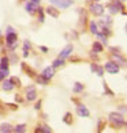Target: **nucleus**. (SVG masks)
I'll return each instance as SVG.
<instances>
[{
	"mask_svg": "<svg viewBox=\"0 0 127 133\" xmlns=\"http://www.w3.org/2000/svg\"><path fill=\"white\" fill-rule=\"evenodd\" d=\"M109 121L115 128H122V126H124V118L120 113H115V111L109 114Z\"/></svg>",
	"mask_w": 127,
	"mask_h": 133,
	"instance_id": "1",
	"label": "nucleus"
},
{
	"mask_svg": "<svg viewBox=\"0 0 127 133\" xmlns=\"http://www.w3.org/2000/svg\"><path fill=\"white\" fill-rule=\"evenodd\" d=\"M108 8H109V12L111 14H118V12H122V11H124V5L123 3L120 2V0H113V2L108 5Z\"/></svg>",
	"mask_w": 127,
	"mask_h": 133,
	"instance_id": "2",
	"label": "nucleus"
},
{
	"mask_svg": "<svg viewBox=\"0 0 127 133\" xmlns=\"http://www.w3.org/2000/svg\"><path fill=\"white\" fill-rule=\"evenodd\" d=\"M49 3L52 5H55L56 8H62V10H66V8H68L70 5L74 4L72 0H49Z\"/></svg>",
	"mask_w": 127,
	"mask_h": 133,
	"instance_id": "3",
	"label": "nucleus"
},
{
	"mask_svg": "<svg viewBox=\"0 0 127 133\" xmlns=\"http://www.w3.org/2000/svg\"><path fill=\"white\" fill-rule=\"evenodd\" d=\"M89 11L94 16H101L102 14H104V5H101L100 3H93V4H90Z\"/></svg>",
	"mask_w": 127,
	"mask_h": 133,
	"instance_id": "4",
	"label": "nucleus"
},
{
	"mask_svg": "<svg viewBox=\"0 0 127 133\" xmlns=\"http://www.w3.org/2000/svg\"><path fill=\"white\" fill-rule=\"evenodd\" d=\"M104 69L108 72V74H111V75H116L118 72H119V65H118L116 63H113L112 60H111V61H108V63L105 64Z\"/></svg>",
	"mask_w": 127,
	"mask_h": 133,
	"instance_id": "5",
	"label": "nucleus"
},
{
	"mask_svg": "<svg viewBox=\"0 0 127 133\" xmlns=\"http://www.w3.org/2000/svg\"><path fill=\"white\" fill-rule=\"evenodd\" d=\"M26 99L29 102H33L37 99V90H36L34 86H29L26 88Z\"/></svg>",
	"mask_w": 127,
	"mask_h": 133,
	"instance_id": "6",
	"label": "nucleus"
},
{
	"mask_svg": "<svg viewBox=\"0 0 127 133\" xmlns=\"http://www.w3.org/2000/svg\"><path fill=\"white\" fill-rule=\"evenodd\" d=\"M112 61L116 63L118 65H122V66H127V60L122 56V54H119L118 52L116 53H112Z\"/></svg>",
	"mask_w": 127,
	"mask_h": 133,
	"instance_id": "7",
	"label": "nucleus"
},
{
	"mask_svg": "<svg viewBox=\"0 0 127 133\" xmlns=\"http://www.w3.org/2000/svg\"><path fill=\"white\" fill-rule=\"evenodd\" d=\"M41 76H44L47 80H51L53 76H55V68L53 66H47V68H44V71H42Z\"/></svg>",
	"mask_w": 127,
	"mask_h": 133,
	"instance_id": "8",
	"label": "nucleus"
},
{
	"mask_svg": "<svg viewBox=\"0 0 127 133\" xmlns=\"http://www.w3.org/2000/svg\"><path fill=\"white\" fill-rule=\"evenodd\" d=\"M16 39H18V37H16L15 31H13V33H7V35H5V42H7V46H11V45L18 44Z\"/></svg>",
	"mask_w": 127,
	"mask_h": 133,
	"instance_id": "9",
	"label": "nucleus"
},
{
	"mask_svg": "<svg viewBox=\"0 0 127 133\" xmlns=\"http://www.w3.org/2000/svg\"><path fill=\"white\" fill-rule=\"evenodd\" d=\"M77 114H78L79 117H85V118H86V117L90 116V111L88 110V107H86V106L78 105V106H77Z\"/></svg>",
	"mask_w": 127,
	"mask_h": 133,
	"instance_id": "10",
	"label": "nucleus"
},
{
	"mask_svg": "<svg viewBox=\"0 0 127 133\" xmlns=\"http://www.w3.org/2000/svg\"><path fill=\"white\" fill-rule=\"evenodd\" d=\"M72 50H74V46H72V45L64 46V48H63V50L59 53V57H60V58H67L70 54L72 53Z\"/></svg>",
	"mask_w": 127,
	"mask_h": 133,
	"instance_id": "11",
	"label": "nucleus"
},
{
	"mask_svg": "<svg viewBox=\"0 0 127 133\" xmlns=\"http://www.w3.org/2000/svg\"><path fill=\"white\" fill-rule=\"evenodd\" d=\"M90 69H92L93 74L99 75V76H102V75H104V66H101V65L96 64V63H93L92 65H90Z\"/></svg>",
	"mask_w": 127,
	"mask_h": 133,
	"instance_id": "12",
	"label": "nucleus"
},
{
	"mask_svg": "<svg viewBox=\"0 0 127 133\" xmlns=\"http://www.w3.org/2000/svg\"><path fill=\"white\" fill-rule=\"evenodd\" d=\"M37 7H38L37 4H34V3H32V2H29V3H26V5H25V10L27 11L29 14H34L36 11H37Z\"/></svg>",
	"mask_w": 127,
	"mask_h": 133,
	"instance_id": "13",
	"label": "nucleus"
},
{
	"mask_svg": "<svg viewBox=\"0 0 127 133\" xmlns=\"http://www.w3.org/2000/svg\"><path fill=\"white\" fill-rule=\"evenodd\" d=\"M14 130V126L10 124H2L0 125V132L2 133H11Z\"/></svg>",
	"mask_w": 127,
	"mask_h": 133,
	"instance_id": "14",
	"label": "nucleus"
},
{
	"mask_svg": "<svg viewBox=\"0 0 127 133\" xmlns=\"http://www.w3.org/2000/svg\"><path fill=\"white\" fill-rule=\"evenodd\" d=\"M2 87H3V90H4V91H11V90H13L15 86L13 84V82H11V80H3Z\"/></svg>",
	"mask_w": 127,
	"mask_h": 133,
	"instance_id": "15",
	"label": "nucleus"
},
{
	"mask_svg": "<svg viewBox=\"0 0 127 133\" xmlns=\"http://www.w3.org/2000/svg\"><path fill=\"white\" fill-rule=\"evenodd\" d=\"M45 12H47L48 15H51L52 18H59V11H57L55 7H48V8L45 10Z\"/></svg>",
	"mask_w": 127,
	"mask_h": 133,
	"instance_id": "16",
	"label": "nucleus"
},
{
	"mask_svg": "<svg viewBox=\"0 0 127 133\" xmlns=\"http://www.w3.org/2000/svg\"><path fill=\"white\" fill-rule=\"evenodd\" d=\"M8 64H10V60L8 57H2V60H0V69H8Z\"/></svg>",
	"mask_w": 127,
	"mask_h": 133,
	"instance_id": "17",
	"label": "nucleus"
},
{
	"mask_svg": "<svg viewBox=\"0 0 127 133\" xmlns=\"http://www.w3.org/2000/svg\"><path fill=\"white\" fill-rule=\"evenodd\" d=\"M30 48H32V44H30V42L26 39V41H25V44H23V57H27V56H29Z\"/></svg>",
	"mask_w": 127,
	"mask_h": 133,
	"instance_id": "18",
	"label": "nucleus"
},
{
	"mask_svg": "<svg viewBox=\"0 0 127 133\" xmlns=\"http://www.w3.org/2000/svg\"><path fill=\"white\" fill-rule=\"evenodd\" d=\"M102 49H104V48H102V45L100 44L99 41H96L94 44H93V52H94V53H101Z\"/></svg>",
	"mask_w": 127,
	"mask_h": 133,
	"instance_id": "19",
	"label": "nucleus"
},
{
	"mask_svg": "<svg viewBox=\"0 0 127 133\" xmlns=\"http://www.w3.org/2000/svg\"><path fill=\"white\" fill-rule=\"evenodd\" d=\"M13 132H15V133H23V132H26V125L25 124H19V125H16L15 128H14V130Z\"/></svg>",
	"mask_w": 127,
	"mask_h": 133,
	"instance_id": "20",
	"label": "nucleus"
},
{
	"mask_svg": "<svg viewBox=\"0 0 127 133\" xmlns=\"http://www.w3.org/2000/svg\"><path fill=\"white\" fill-rule=\"evenodd\" d=\"M89 29H90V33L92 34H97L99 33V27H97V23L96 22H90L89 23Z\"/></svg>",
	"mask_w": 127,
	"mask_h": 133,
	"instance_id": "21",
	"label": "nucleus"
},
{
	"mask_svg": "<svg viewBox=\"0 0 127 133\" xmlns=\"http://www.w3.org/2000/svg\"><path fill=\"white\" fill-rule=\"evenodd\" d=\"M63 121H64V124H67V125H72V116H71V113H66V116L63 117Z\"/></svg>",
	"mask_w": 127,
	"mask_h": 133,
	"instance_id": "22",
	"label": "nucleus"
},
{
	"mask_svg": "<svg viewBox=\"0 0 127 133\" xmlns=\"http://www.w3.org/2000/svg\"><path fill=\"white\" fill-rule=\"evenodd\" d=\"M62 65H64V58H56L55 61H53V64H52V66L53 68H59V66H62Z\"/></svg>",
	"mask_w": 127,
	"mask_h": 133,
	"instance_id": "23",
	"label": "nucleus"
},
{
	"mask_svg": "<svg viewBox=\"0 0 127 133\" xmlns=\"http://www.w3.org/2000/svg\"><path fill=\"white\" fill-rule=\"evenodd\" d=\"M83 88H85V86H83L82 83H79V82H77L74 84V92H82Z\"/></svg>",
	"mask_w": 127,
	"mask_h": 133,
	"instance_id": "24",
	"label": "nucleus"
},
{
	"mask_svg": "<svg viewBox=\"0 0 127 133\" xmlns=\"http://www.w3.org/2000/svg\"><path fill=\"white\" fill-rule=\"evenodd\" d=\"M34 132H37V133H38V132H47V133H51L52 129L49 128V126H47V125H42V126H38V128L36 129Z\"/></svg>",
	"mask_w": 127,
	"mask_h": 133,
	"instance_id": "25",
	"label": "nucleus"
},
{
	"mask_svg": "<svg viewBox=\"0 0 127 133\" xmlns=\"http://www.w3.org/2000/svg\"><path fill=\"white\" fill-rule=\"evenodd\" d=\"M79 15H81V26H85L86 25V14H85V11H82V10H79Z\"/></svg>",
	"mask_w": 127,
	"mask_h": 133,
	"instance_id": "26",
	"label": "nucleus"
},
{
	"mask_svg": "<svg viewBox=\"0 0 127 133\" xmlns=\"http://www.w3.org/2000/svg\"><path fill=\"white\" fill-rule=\"evenodd\" d=\"M22 68H23V69H25V71L27 72V75H29V76L36 77V74L33 72V69H32V68H27V66H26V64H22Z\"/></svg>",
	"mask_w": 127,
	"mask_h": 133,
	"instance_id": "27",
	"label": "nucleus"
},
{
	"mask_svg": "<svg viewBox=\"0 0 127 133\" xmlns=\"http://www.w3.org/2000/svg\"><path fill=\"white\" fill-rule=\"evenodd\" d=\"M100 22H101V25H102V26H109L112 21H111V18H109V16H105V18H102Z\"/></svg>",
	"mask_w": 127,
	"mask_h": 133,
	"instance_id": "28",
	"label": "nucleus"
},
{
	"mask_svg": "<svg viewBox=\"0 0 127 133\" xmlns=\"http://www.w3.org/2000/svg\"><path fill=\"white\" fill-rule=\"evenodd\" d=\"M37 12H38V21L42 23L45 19H44V11H42V8L41 7H37Z\"/></svg>",
	"mask_w": 127,
	"mask_h": 133,
	"instance_id": "29",
	"label": "nucleus"
},
{
	"mask_svg": "<svg viewBox=\"0 0 127 133\" xmlns=\"http://www.w3.org/2000/svg\"><path fill=\"white\" fill-rule=\"evenodd\" d=\"M36 79H37V82H38L40 84H42V86H45V84H48V82H49V80H47L45 77H44V76H41V75H40V76H37Z\"/></svg>",
	"mask_w": 127,
	"mask_h": 133,
	"instance_id": "30",
	"label": "nucleus"
},
{
	"mask_svg": "<svg viewBox=\"0 0 127 133\" xmlns=\"http://www.w3.org/2000/svg\"><path fill=\"white\" fill-rule=\"evenodd\" d=\"M96 35H97V37H99V39H100V41L102 42V44H105V45H107V35H104L102 33H97Z\"/></svg>",
	"mask_w": 127,
	"mask_h": 133,
	"instance_id": "31",
	"label": "nucleus"
},
{
	"mask_svg": "<svg viewBox=\"0 0 127 133\" xmlns=\"http://www.w3.org/2000/svg\"><path fill=\"white\" fill-rule=\"evenodd\" d=\"M11 82H13V84H14V86L15 87H21V80L19 79H18V77H11V79H10Z\"/></svg>",
	"mask_w": 127,
	"mask_h": 133,
	"instance_id": "32",
	"label": "nucleus"
},
{
	"mask_svg": "<svg viewBox=\"0 0 127 133\" xmlns=\"http://www.w3.org/2000/svg\"><path fill=\"white\" fill-rule=\"evenodd\" d=\"M7 75H8V69H0V82H2Z\"/></svg>",
	"mask_w": 127,
	"mask_h": 133,
	"instance_id": "33",
	"label": "nucleus"
},
{
	"mask_svg": "<svg viewBox=\"0 0 127 133\" xmlns=\"http://www.w3.org/2000/svg\"><path fill=\"white\" fill-rule=\"evenodd\" d=\"M102 34H104V35H107V37H108V35H111V31H109V27H108V26H102Z\"/></svg>",
	"mask_w": 127,
	"mask_h": 133,
	"instance_id": "34",
	"label": "nucleus"
},
{
	"mask_svg": "<svg viewBox=\"0 0 127 133\" xmlns=\"http://www.w3.org/2000/svg\"><path fill=\"white\" fill-rule=\"evenodd\" d=\"M104 91H105L108 95H113V92H112L111 90H109V87H108V84H107L105 82H104Z\"/></svg>",
	"mask_w": 127,
	"mask_h": 133,
	"instance_id": "35",
	"label": "nucleus"
},
{
	"mask_svg": "<svg viewBox=\"0 0 127 133\" xmlns=\"http://www.w3.org/2000/svg\"><path fill=\"white\" fill-rule=\"evenodd\" d=\"M102 129H104V122L99 121V132H102Z\"/></svg>",
	"mask_w": 127,
	"mask_h": 133,
	"instance_id": "36",
	"label": "nucleus"
},
{
	"mask_svg": "<svg viewBox=\"0 0 127 133\" xmlns=\"http://www.w3.org/2000/svg\"><path fill=\"white\" fill-rule=\"evenodd\" d=\"M34 109H36V110H40V109H41V101H38L37 103L34 105Z\"/></svg>",
	"mask_w": 127,
	"mask_h": 133,
	"instance_id": "37",
	"label": "nucleus"
},
{
	"mask_svg": "<svg viewBox=\"0 0 127 133\" xmlns=\"http://www.w3.org/2000/svg\"><path fill=\"white\" fill-rule=\"evenodd\" d=\"M7 106H10V109H13V110H16V109H18V106L16 105H13V103H8Z\"/></svg>",
	"mask_w": 127,
	"mask_h": 133,
	"instance_id": "38",
	"label": "nucleus"
},
{
	"mask_svg": "<svg viewBox=\"0 0 127 133\" xmlns=\"http://www.w3.org/2000/svg\"><path fill=\"white\" fill-rule=\"evenodd\" d=\"M40 49H41V52H42V53H47V52H48V48H47V46H41Z\"/></svg>",
	"mask_w": 127,
	"mask_h": 133,
	"instance_id": "39",
	"label": "nucleus"
},
{
	"mask_svg": "<svg viewBox=\"0 0 127 133\" xmlns=\"http://www.w3.org/2000/svg\"><path fill=\"white\" fill-rule=\"evenodd\" d=\"M13 31H14V29L11 27V26H8V27H7V33H13Z\"/></svg>",
	"mask_w": 127,
	"mask_h": 133,
	"instance_id": "40",
	"label": "nucleus"
},
{
	"mask_svg": "<svg viewBox=\"0 0 127 133\" xmlns=\"http://www.w3.org/2000/svg\"><path fill=\"white\" fill-rule=\"evenodd\" d=\"M30 2H32V3H34V4H40V2H41V0H30Z\"/></svg>",
	"mask_w": 127,
	"mask_h": 133,
	"instance_id": "41",
	"label": "nucleus"
},
{
	"mask_svg": "<svg viewBox=\"0 0 127 133\" xmlns=\"http://www.w3.org/2000/svg\"><path fill=\"white\" fill-rule=\"evenodd\" d=\"M15 99H16V102H22V99H21V96H19V95H16V96H15Z\"/></svg>",
	"mask_w": 127,
	"mask_h": 133,
	"instance_id": "42",
	"label": "nucleus"
},
{
	"mask_svg": "<svg viewBox=\"0 0 127 133\" xmlns=\"http://www.w3.org/2000/svg\"><path fill=\"white\" fill-rule=\"evenodd\" d=\"M126 33H127V23H126Z\"/></svg>",
	"mask_w": 127,
	"mask_h": 133,
	"instance_id": "43",
	"label": "nucleus"
},
{
	"mask_svg": "<svg viewBox=\"0 0 127 133\" xmlns=\"http://www.w3.org/2000/svg\"><path fill=\"white\" fill-rule=\"evenodd\" d=\"M94 2H100V0H94Z\"/></svg>",
	"mask_w": 127,
	"mask_h": 133,
	"instance_id": "44",
	"label": "nucleus"
}]
</instances>
